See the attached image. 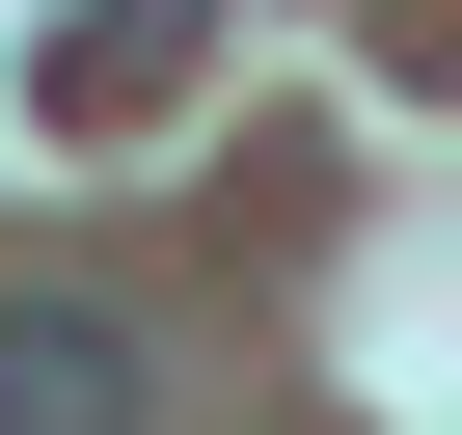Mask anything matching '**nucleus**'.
<instances>
[{
  "instance_id": "obj_1",
  "label": "nucleus",
  "mask_w": 462,
  "mask_h": 435,
  "mask_svg": "<svg viewBox=\"0 0 462 435\" xmlns=\"http://www.w3.org/2000/svg\"><path fill=\"white\" fill-rule=\"evenodd\" d=\"M0 435H163V354L109 300H0Z\"/></svg>"
}]
</instances>
